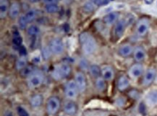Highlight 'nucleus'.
<instances>
[{"label":"nucleus","mask_w":157,"mask_h":116,"mask_svg":"<svg viewBox=\"0 0 157 116\" xmlns=\"http://www.w3.org/2000/svg\"><path fill=\"white\" fill-rule=\"evenodd\" d=\"M28 1H29L30 2H32V3H36L38 2H39L40 0H28Z\"/></svg>","instance_id":"37"},{"label":"nucleus","mask_w":157,"mask_h":116,"mask_svg":"<svg viewBox=\"0 0 157 116\" xmlns=\"http://www.w3.org/2000/svg\"><path fill=\"white\" fill-rule=\"evenodd\" d=\"M10 10L9 2L7 0H0V17L4 19L6 17L7 13Z\"/></svg>","instance_id":"17"},{"label":"nucleus","mask_w":157,"mask_h":116,"mask_svg":"<svg viewBox=\"0 0 157 116\" xmlns=\"http://www.w3.org/2000/svg\"><path fill=\"white\" fill-rule=\"evenodd\" d=\"M118 17H119V14H118L117 12H110V13L106 14V15L104 17V18H103V22H104L105 25H112L117 22Z\"/></svg>","instance_id":"12"},{"label":"nucleus","mask_w":157,"mask_h":116,"mask_svg":"<svg viewBox=\"0 0 157 116\" xmlns=\"http://www.w3.org/2000/svg\"><path fill=\"white\" fill-rule=\"evenodd\" d=\"M101 75L102 77L106 81H111L114 78V70L110 66H104L101 69Z\"/></svg>","instance_id":"15"},{"label":"nucleus","mask_w":157,"mask_h":116,"mask_svg":"<svg viewBox=\"0 0 157 116\" xmlns=\"http://www.w3.org/2000/svg\"><path fill=\"white\" fill-rule=\"evenodd\" d=\"M60 107V99L57 97H49L47 102V110L49 115H54Z\"/></svg>","instance_id":"3"},{"label":"nucleus","mask_w":157,"mask_h":116,"mask_svg":"<svg viewBox=\"0 0 157 116\" xmlns=\"http://www.w3.org/2000/svg\"><path fill=\"white\" fill-rule=\"evenodd\" d=\"M129 85H130V82H129L128 78L125 76H122L119 78L117 82V87L119 91H124L127 89Z\"/></svg>","instance_id":"18"},{"label":"nucleus","mask_w":157,"mask_h":116,"mask_svg":"<svg viewBox=\"0 0 157 116\" xmlns=\"http://www.w3.org/2000/svg\"><path fill=\"white\" fill-rule=\"evenodd\" d=\"M112 0H92V2L97 6H104L110 3Z\"/></svg>","instance_id":"32"},{"label":"nucleus","mask_w":157,"mask_h":116,"mask_svg":"<svg viewBox=\"0 0 157 116\" xmlns=\"http://www.w3.org/2000/svg\"><path fill=\"white\" fill-rule=\"evenodd\" d=\"M83 11L86 13H91L94 10V5L93 2H86L83 7Z\"/></svg>","instance_id":"30"},{"label":"nucleus","mask_w":157,"mask_h":116,"mask_svg":"<svg viewBox=\"0 0 157 116\" xmlns=\"http://www.w3.org/2000/svg\"><path fill=\"white\" fill-rule=\"evenodd\" d=\"M17 112L19 116H29V114L27 112V110L24 109L23 107H18Z\"/></svg>","instance_id":"33"},{"label":"nucleus","mask_w":157,"mask_h":116,"mask_svg":"<svg viewBox=\"0 0 157 116\" xmlns=\"http://www.w3.org/2000/svg\"><path fill=\"white\" fill-rule=\"evenodd\" d=\"M78 89L75 81H69L64 86V94L67 98L73 99L76 97Z\"/></svg>","instance_id":"5"},{"label":"nucleus","mask_w":157,"mask_h":116,"mask_svg":"<svg viewBox=\"0 0 157 116\" xmlns=\"http://www.w3.org/2000/svg\"><path fill=\"white\" fill-rule=\"evenodd\" d=\"M89 71L90 74H91V76L96 77V78H99V76L101 74V69L99 68V66L95 65V64H93V65L90 66Z\"/></svg>","instance_id":"21"},{"label":"nucleus","mask_w":157,"mask_h":116,"mask_svg":"<svg viewBox=\"0 0 157 116\" xmlns=\"http://www.w3.org/2000/svg\"><path fill=\"white\" fill-rule=\"evenodd\" d=\"M44 81V76L41 72L35 71L28 79V85L30 88H36L41 85Z\"/></svg>","instance_id":"2"},{"label":"nucleus","mask_w":157,"mask_h":116,"mask_svg":"<svg viewBox=\"0 0 157 116\" xmlns=\"http://www.w3.org/2000/svg\"><path fill=\"white\" fill-rule=\"evenodd\" d=\"M75 82L77 86L78 91L80 92H84L86 88V80L82 72H77L75 74Z\"/></svg>","instance_id":"7"},{"label":"nucleus","mask_w":157,"mask_h":116,"mask_svg":"<svg viewBox=\"0 0 157 116\" xmlns=\"http://www.w3.org/2000/svg\"><path fill=\"white\" fill-rule=\"evenodd\" d=\"M126 27V21L124 20H120L117 22L114 27V35L117 38H120L125 33Z\"/></svg>","instance_id":"9"},{"label":"nucleus","mask_w":157,"mask_h":116,"mask_svg":"<svg viewBox=\"0 0 157 116\" xmlns=\"http://www.w3.org/2000/svg\"><path fill=\"white\" fill-rule=\"evenodd\" d=\"M34 72V69L31 66H26V67H25L24 69L21 70L20 74H21V75L23 77H29Z\"/></svg>","instance_id":"29"},{"label":"nucleus","mask_w":157,"mask_h":116,"mask_svg":"<svg viewBox=\"0 0 157 116\" xmlns=\"http://www.w3.org/2000/svg\"><path fill=\"white\" fill-rule=\"evenodd\" d=\"M42 101H43V97L41 95H35L31 97V105L34 108L39 107L41 105Z\"/></svg>","instance_id":"20"},{"label":"nucleus","mask_w":157,"mask_h":116,"mask_svg":"<svg viewBox=\"0 0 157 116\" xmlns=\"http://www.w3.org/2000/svg\"><path fill=\"white\" fill-rule=\"evenodd\" d=\"M27 65V61L25 58H20L17 60L16 61V69L18 70H22L25 67H26Z\"/></svg>","instance_id":"28"},{"label":"nucleus","mask_w":157,"mask_h":116,"mask_svg":"<svg viewBox=\"0 0 157 116\" xmlns=\"http://www.w3.org/2000/svg\"><path fill=\"white\" fill-rule=\"evenodd\" d=\"M64 111L67 115H74L77 111V107L75 102L67 101L64 105Z\"/></svg>","instance_id":"16"},{"label":"nucleus","mask_w":157,"mask_h":116,"mask_svg":"<svg viewBox=\"0 0 157 116\" xmlns=\"http://www.w3.org/2000/svg\"><path fill=\"white\" fill-rule=\"evenodd\" d=\"M20 53L21 56H25L27 53V51L25 49V48L24 46H20Z\"/></svg>","instance_id":"35"},{"label":"nucleus","mask_w":157,"mask_h":116,"mask_svg":"<svg viewBox=\"0 0 157 116\" xmlns=\"http://www.w3.org/2000/svg\"><path fill=\"white\" fill-rule=\"evenodd\" d=\"M49 49L55 55H60L64 51V44L60 38H56L51 40Z\"/></svg>","instance_id":"4"},{"label":"nucleus","mask_w":157,"mask_h":116,"mask_svg":"<svg viewBox=\"0 0 157 116\" xmlns=\"http://www.w3.org/2000/svg\"><path fill=\"white\" fill-rule=\"evenodd\" d=\"M62 77H67L71 72V67L67 63H63L58 66Z\"/></svg>","instance_id":"19"},{"label":"nucleus","mask_w":157,"mask_h":116,"mask_svg":"<svg viewBox=\"0 0 157 116\" xmlns=\"http://www.w3.org/2000/svg\"><path fill=\"white\" fill-rule=\"evenodd\" d=\"M27 33L30 36H36L40 33L39 27L36 25H31L28 27Z\"/></svg>","instance_id":"22"},{"label":"nucleus","mask_w":157,"mask_h":116,"mask_svg":"<svg viewBox=\"0 0 157 116\" xmlns=\"http://www.w3.org/2000/svg\"><path fill=\"white\" fill-rule=\"evenodd\" d=\"M20 7L19 3L17 2H14L11 4L10 7V10H9V15L11 18L15 19V18H17L20 14Z\"/></svg>","instance_id":"13"},{"label":"nucleus","mask_w":157,"mask_h":116,"mask_svg":"<svg viewBox=\"0 0 157 116\" xmlns=\"http://www.w3.org/2000/svg\"><path fill=\"white\" fill-rule=\"evenodd\" d=\"M148 101L152 105H157V90H154L149 92L147 97Z\"/></svg>","instance_id":"25"},{"label":"nucleus","mask_w":157,"mask_h":116,"mask_svg":"<svg viewBox=\"0 0 157 116\" xmlns=\"http://www.w3.org/2000/svg\"><path fill=\"white\" fill-rule=\"evenodd\" d=\"M134 59L137 62H141L145 59L146 58V52L143 48L138 46L133 51Z\"/></svg>","instance_id":"14"},{"label":"nucleus","mask_w":157,"mask_h":116,"mask_svg":"<svg viewBox=\"0 0 157 116\" xmlns=\"http://www.w3.org/2000/svg\"><path fill=\"white\" fill-rule=\"evenodd\" d=\"M96 86L99 91H104L106 89V82H105V80L104 78L101 77H99L97 78L96 81Z\"/></svg>","instance_id":"24"},{"label":"nucleus","mask_w":157,"mask_h":116,"mask_svg":"<svg viewBox=\"0 0 157 116\" xmlns=\"http://www.w3.org/2000/svg\"><path fill=\"white\" fill-rule=\"evenodd\" d=\"M146 4H151L153 2V0H145Z\"/></svg>","instance_id":"38"},{"label":"nucleus","mask_w":157,"mask_h":116,"mask_svg":"<svg viewBox=\"0 0 157 116\" xmlns=\"http://www.w3.org/2000/svg\"><path fill=\"white\" fill-rule=\"evenodd\" d=\"M133 48L130 44H123L119 47L118 53L122 57L127 58V57L130 56L133 53Z\"/></svg>","instance_id":"11"},{"label":"nucleus","mask_w":157,"mask_h":116,"mask_svg":"<svg viewBox=\"0 0 157 116\" xmlns=\"http://www.w3.org/2000/svg\"><path fill=\"white\" fill-rule=\"evenodd\" d=\"M149 29V22L147 19H141L136 25V31L138 36L143 37L147 34Z\"/></svg>","instance_id":"6"},{"label":"nucleus","mask_w":157,"mask_h":116,"mask_svg":"<svg viewBox=\"0 0 157 116\" xmlns=\"http://www.w3.org/2000/svg\"><path fill=\"white\" fill-rule=\"evenodd\" d=\"M156 75V69L154 68H149L146 72L145 75H144L143 80V84L144 86H149L154 82L155 77Z\"/></svg>","instance_id":"8"},{"label":"nucleus","mask_w":157,"mask_h":116,"mask_svg":"<svg viewBox=\"0 0 157 116\" xmlns=\"http://www.w3.org/2000/svg\"><path fill=\"white\" fill-rule=\"evenodd\" d=\"M45 10L48 13H55L59 11V6L57 4H51V5H46Z\"/></svg>","instance_id":"27"},{"label":"nucleus","mask_w":157,"mask_h":116,"mask_svg":"<svg viewBox=\"0 0 157 116\" xmlns=\"http://www.w3.org/2000/svg\"><path fill=\"white\" fill-rule=\"evenodd\" d=\"M4 116H13V114H12V112L10 111V110H7L4 114Z\"/></svg>","instance_id":"36"},{"label":"nucleus","mask_w":157,"mask_h":116,"mask_svg":"<svg viewBox=\"0 0 157 116\" xmlns=\"http://www.w3.org/2000/svg\"><path fill=\"white\" fill-rule=\"evenodd\" d=\"M22 42H23L22 37L20 36V33L18 31H15L13 34V38H12V43H13L14 45L17 47H20L22 45Z\"/></svg>","instance_id":"23"},{"label":"nucleus","mask_w":157,"mask_h":116,"mask_svg":"<svg viewBox=\"0 0 157 116\" xmlns=\"http://www.w3.org/2000/svg\"><path fill=\"white\" fill-rule=\"evenodd\" d=\"M58 0H43V2L46 5H51V4H57Z\"/></svg>","instance_id":"34"},{"label":"nucleus","mask_w":157,"mask_h":116,"mask_svg":"<svg viewBox=\"0 0 157 116\" xmlns=\"http://www.w3.org/2000/svg\"><path fill=\"white\" fill-rule=\"evenodd\" d=\"M27 23H28L26 19H25V15H22L21 17H20L19 20H18V25H19V27L21 30H24L26 27Z\"/></svg>","instance_id":"31"},{"label":"nucleus","mask_w":157,"mask_h":116,"mask_svg":"<svg viewBox=\"0 0 157 116\" xmlns=\"http://www.w3.org/2000/svg\"><path fill=\"white\" fill-rule=\"evenodd\" d=\"M80 41L82 45L83 51L86 54H92L96 49L95 39L90 33L87 32L82 33L80 35Z\"/></svg>","instance_id":"1"},{"label":"nucleus","mask_w":157,"mask_h":116,"mask_svg":"<svg viewBox=\"0 0 157 116\" xmlns=\"http://www.w3.org/2000/svg\"><path fill=\"white\" fill-rule=\"evenodd\" d=\"M143 72V67L140 64H136L132 65L129 70V74L131 77L136 79L138 78Z\"/></svg>","instance_id":"10"},{"label":"nucleus","mask_w":157,"mask_h":116,"mask_svg":"<svg viewBox=\"0 0 157 116\" xmlns=\"http://www.w3.org/2000/svg\"><path fill=\"white\" fill-rule=\"evenodd\" d=\"M36 17V12L34 10H28L26 13L25 14V17L28 23H31L33 20H35Z\"/></svg>","instance_id":"26"}]
</instances>
